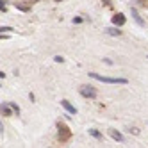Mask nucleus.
I'll use <instances>...</instances> for the list:
<instances>
[{"label":"nucleus","mask_w":148,"mask_h":148,"mask_svg":"<svg viewBox=\"0 0 148 148\" xmlns=\"http://www.w3.org/2000/svg\"><path fill=\"white\" fill-rule=\"evenodd\" d=\"M89 77L98 80V82H105V84H127L129 80L127 79H112V77H103V75H98V73H89Z\"/></svg>","instance_id":"obj_1"},{"label":"nucleus","mask_w":148,"mask_h":148,"mask_svg":"<svg viewBox=\"0 0 148 148\" xmlns=\"http://www.w3.org/2000/svg\"><path fill=\"white\" fill-rule=\"evenodd\" d=\"M57 130H59V139L62 141V143H66L70 137H71V132H70V129L62 123V121H59L57 123Z\"/></svg>","instance_id":"obj_2"},{"label":"nucleus","mask_w":148,"mask_h":148,"mask_svg":"<svg viewBox=\"0 0 148 148\" xmlns=\"http://www.w3.org/2000/svg\"><path fill=\"white\" fill-rule=\"evenodd\" d=\"M80 95L84 98H97V89L93 86H80Z\"/></svg>","instance_id":"obj_3"},{"label":"nucleus","mask_w":148,"mask_h":148,"mask_svg":"<svg viewBox=\"0 0 148 148\" xmlns=\"http://www.w3.org/2000/svg\"><path fill=\"white\" fill-rule=\"evenodd\" d=\"M125 22H127V18H125L123 13H116V14L112 16V25H116V27H123Z\"/></svg>","instance_id":"obj_4"},{"label":"nucleus","mask_w":148,"mask_h":148,"mask_svg":"<svg viewBox=\"0 0 148 148\" xmlns=\"http://www.w3.org/2000/svg\"><path fill=\"white\" fill-rule=\"evenodd\" d=\"M130 13H132V18H134V22L139 25V27H145V22H143V18L139 16V13H137V9L136 7H130Z\"/></svg>","instance_id":"obj_5"},{"label":"nucleus","mask_w":148,"mask_h":148,"mask_svg":"<svg viewBox=\"0 0 148 148\" xmlns=\"http://www.w3.org/2000/svg\"><path fill=\"white\" fill-rule=\"evenodd\" d=\"M109 134H111L112 139H114V141H118V143H123V141H125L123 134H121V132H118L116 129H109Z\"/></svg>","instance_id":"obj_6"},{"label":"nucleus","mask_w":148,"mask_h":148,"mask_svg":"<svg viewBox=\"0 0 148 148\" xmlns=\"http://www.w3.org/2000/svg\"><path fill=\"white\" fill-rule=\"evenodd\" d=\"M61 105L66 109V112H70V114H77L75 105H71V103H70V100H61Z\"/></svg>","instance_id":"obj_7"},{"label":"nucleus","mask_w":148,"mask_h":148,"mask_svg":"<svg viewBox=\"0 0 148 148\" xmlns=\"http://www.w3.org/2000/svg\"><path fill=\"white\" fill-rule=\"evenodd\" d=\"M105 32H107L109 36H121V30L116 29V25H114V27H109V29H105Z\"/></svg>","instance_id":"obj_8"},{"label":"nucleus","mask_w":148,"mask_h":148,"mask_svg":"<svg viewBox=\"0 0 148 148\" xmlns=\"http://www.w3.org/2000/svg\"><path fill=\"white\" fill-rule=\"evenodd\" d=\"M11 103H2V114L4 116H11Z\"/></svg>","instance_id":"obj_9"},{"label":"nucleus","mask_w":148,"mask_h":148,"mask_svg":"<svg viewBox=\"0 0 148 148\" xmlns=\"http://www.w3.org/2000/svg\"><path fill=\"white\" fill-rule=\"evenodd\" d=\"M89 134L95 137V139H102V137H103V136H102V134H100L97 129H89Z\"/></svg>","instance_id":"obj_10"},{"label":"nucleus","mask_w":148,"mask_h":148,"mask_svg":"<svg viewBox=\"0 0 148 148\" xmlns=\"http://www.w3.org/2000/svg\"><path fill=\"white\" fill-rule=\"evenodd\" d=\"M16 7L20 9V11H25V13L29 11V5H23V4H18V2H16Z\"/></svg>","instance_id":"obj_11"},{"label":"nucleus","mask_w":148,"mask_h":148,"mask_svg":"<svg viewBox=\"0 0 148 148\" xmlns=\"http://www.w3.org/2000/svg\"><path fill=\"white\" fill-rule=\"evenodd\" d=\"M9 103H11V107H13V111L20 114V107H18V105H16V103H13V102H9Z\"/></svg>","instance_id":"obj_12"},{"label":"nucleus","mask_w":148,"mask_h":148,"mask_svg":"<svg viewBox=\"0 0 148 148\" xmlns=\"http://www.w3.org/2000/svg\"><path fill=\"white\" fill-rule=\"evenodd\" d=\"M54 61H56V62H64V59H62L61 56H56V57H54Z\"/></svg>","instance_id":"obj_13"},{"label":"nucleus","mask_w":148,"mask_h":148,"mask_svg":"<svg viewBox=\"0 0 148 148\" xmlns=\"http://www.w3.org/2000/svg\"><path fill=\"white\" fill-rule=\"evenodd\" d=\"M73 23H82V18H73Z\"/></svg>","instance_id":"obj_14"},{"label":"nucleus","mask_w":148,"mask_h":148,"mask_svg":"<svg viewBox=\"0 0 148 148\" xmlns=\"http://www.w3.org/2000/svg\"><path fill=\"white\" fill-rule=\"evenodd\" d=\"M102 2H103L105 5H111V2H109V0H102Z\"/></svg>","instance_id":"obj_15"}]
</instances>
